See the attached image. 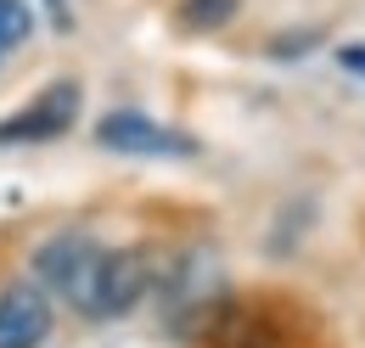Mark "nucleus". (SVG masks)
Masks as SVG:
<instances>
[{
  "label": "nucleus",
  "mask_w": 365,
  "mask_h": 348,
  "mask_svg": "<svg viewBox=\"0 0 365 348\" xmlns=\"http://www.w3.org/2000/svg\"><path fill=\"white\" fill-rule=\"evenodd\" d=\"M101 253H107V247L96 242L91 230H56L51 242H40V253H34V275L46 281L56 298H68L79 314H91V292H96Z\"/></svg>",
  "instance_id": "nucleus-1"
},
{
  "label": "nucleus",
  "mask_w": 365,
  "mask_h": 348,
  "mask_svg": "<svg viewBox=\"0 0 365 348\" xmlns=\"http://www.w3.org/2000/svg\"><path fill=\"white\" fill-rule=\"evenodd\" d=\"M51 337V298L29 281L0 287V348H40Z\"/></svg>",
  "instance_id": "nucleus-6"
},
{
  "label": "nucleus",
  "mask_w": 365,
  "mask_h": 348,
  "mask_svg": "<svg viewBox=\"0 0 365 348\" xmlns=\"http://www.w3.org/2000/svg\"><path fill=\"white\" fill-rule=\"evenodd\" d=\"M337 62H343V68H354V73H365V45H343V51H337Z\"/></svg>",
  "instance_id": "nucleus-9"
},
{
  "label": "nucleus",
  "mask_w": 365,
  "mask_h": 348,
  "mask_svg": "<svg viewBox=\"0 0 365 348\" xmlns=\"http://www.w3.org/2000/svg\"><path fill=\"white\" fill-rule=\"evenodd\" d=\"M51 6V17H56V23H68V6H62V0H46Z\"/></svg>",
  "instance_id": "nucleus-10"
},
{
  "label": "nucleus",
  "mask_w": 365,
  "mask_h": 348,
  "mask_svg": "<svg viewBox=\"0 0 365 348\" xmlns=\"http://www.w3.org/2000/svg\"><path fill=\"white\" fill-rule=\"evenodd\" d=\"M152 287V259L140 247H113L101 253V270H96V292H91V314L107 320V314H130V309L146 298Z\"/></svg>",
  "instance_id": "nucleus-5"
},
{
  "label": "nucleus",
  "mask_w": 365,
  "mask_h": 348,
  "mask_svg": "<svg viewBox=\"0 0 365 348\" xmlns=\"http://www.w3.org/2000/svg\"><path fill=\"white\" fill-rule=\"evenodd\" d=\"M29 34H34V11H29V0H0V45L17 51Z\"/></svg>",
  "instance_id": "nucleus-8"
},
{
  "label": "nucleus",
  "mask_w": 365,
  "mask_h": 348,
  "mask_svg": "<svg viewBox=\"0 0 365 348\" xmlns=\"http://www.w3.org/2000/svg\"><path fill=\"white\" fill-rule=\"evenodd\" d=\"M0 56H6V45H0Z\"/></svg>",
  "instance_id": "nucleus-11"
},
{
  "label": "nucleus",
  "mask_w": 365,
  "mask_h": 348,
  "mask_svg": "<svg viewBox=\"0 0 365 348\" xmlns=\"http://www.w3.org/2000/svg\"><path fill=\"white\" fill-rule=\"evenodd\" d=\"M197 337H202V348H287V332H281V320L270 309L230 304V298L202 309Z\"/></svg>",
  "instance_id": "nucleus-3"
},
{
  "label": "nucleus",
  "mask_w": 365,
  "mask_h": 348,
  "mask_svg": "<svg viewBox=\"0 0 365 348\" xmlns=\"http://www.w3.org/2000/svg\"><path fill=\"white\" fill-rule=\"evenodd\" d=\"M96 140L124 158H197V140L175 124H158L146 113H107L96 124Z\"/></svg>",
  "instance_id": "nucleus-4"
},
{
  "label": "nucleus",
  "mask_w": 365,
  "mask_h": 348,
  "mask_svg": "<svg viewBox=\"0 0 365 348\" xmlns=\"http://www.w3.org/2000/svg\"><path fill=\"white\" fill-rule=\"evenodd\" d=\"M236 6H242V0H180V29L214 34V29H225L230 17H236Z\"/></svg>",
  "instance_id": "nucleus-7"
},
{
  "label": "nucleus",
  "mask_w": 365,
  "mask_h": 348,
  "mask_svg": "<svg viewBox=\"0 0 365 348\" xmlns=\"http://www.w3.org/2000/svg\"><path fill=\"white\" fill-rule=\"evenodd\" d=\"M79 107H85V90L73 85V79H56V85H46L29 107H17V113L0 118V146H40V140H56V135H68L79 124Z\"/></svg>",
  "instance_id": "nucleus-2"
}]
</instances>
